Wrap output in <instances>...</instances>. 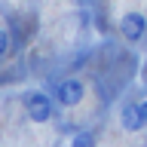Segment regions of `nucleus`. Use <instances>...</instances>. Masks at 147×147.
Segmentation results:
<instances>
[{
  "instance_id": "nucleus-2",
  "label": "nucleus",
  "mask_w": 147,
  "mask_h": 147,
  "mask_svg": "<svg viewBox=\"0 0 147 147\" xmlns=\"http://www.w3.org/2000/svg\"><path fill=\"white\" fill-rule=\"evenodd\" d=\"M83 95H86V86H83V80H77V77L61 80L58 89H55V98H58L61 107H77V104L83 101Z\"/></svg>"
},
{
  "instance_id": "nucleus-5",
  "label": "nucleus",
  "mask_w": 147,
  "mask_h": 147,
  "mask_svg": "<svg viewBox=\"0 0 147 147\" xmlns=\"http://www.w3.org/2000/svg\"><path fill=\"white\" fill-rule=\"evenodd\" d=\"M71 147H95V135L92 132H77L71 138Z\"/></svg>"
},
{
  "instance_id": "nucleus-6",
  "label": "nucleus",
  "mask_w": 147,
  "mask_h": 147,
  "mask_svg": "<svg viewBox=\"0 0 147 147\" xmlns=\"http://www.w3.org/2000/svg\"><path fill=\"white\" fill-rule=\"evenodd\" d=\"M6 52H9V31L0 28V58H6Z\"/></svg>"
},
{
  "instance_id": "nucleus-7",
  "label": "nucleus",
  "mask_w": 147,
  "mask_h": 147,
  "mask_svg": "<svg viewBox=\"0 0 147 147\" xmlns=\"http://www.w3.org/2000/svg\"><path fill=\"white\" fill-rule=\"evenodd\" d=\"M138 113H141V123L147 126V98H144V101H138Z\"/></svg>"
},
{
  "instance_id": "nucleus-4",
  "label": "nucleus",
  "mask_w": 147,
  "mask_h": 147,
  "mask_svg": "<svg viewBox=\"0 0 147 147\" xmlns=\"http://www.w3.org/2000/svg\"><path fill=\"white\" fill-rule=\"evenodd\" d=\"M119 123H123L126 132H138V129H144L141 113H138V104H126V107L119 110Z\"/></svg>"
},
{
  "instance_id": "nucleus-1",
  "label": "nucleus",
  "mask_w": 147,
  "mask_h": 147,
  "mask_svg": "<svg viewBox=\"0 0 147 147\" xmlns=\"http://www.w3.org/2000/svg\"><path fill=\"white\" fill-rule=\"evenodd\" d=\"M25 113L31 123H49L55 113V104L46 92H28L25 95Z\"/></svg>"
},
{
  "instance_id": "nucleus-3",
  "label": "nucleus",
  "mask_w": 147,
  "mask_h": 147,
  "mask_svg": "<svg viewBox=\"0 0 147 147\" xmlns=\"http://www.w3.org/2000/svg\"><path fill=\"white\" fill-rule=\"evenodd\" d=\"M119 34L126 37L129 43H138V40L147 34V18H144V12H126V16L119 18Z\"/></svg>"
}]
</instances>
